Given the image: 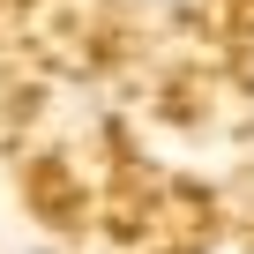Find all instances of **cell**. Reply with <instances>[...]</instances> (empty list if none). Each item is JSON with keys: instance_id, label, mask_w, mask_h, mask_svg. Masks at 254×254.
Instances as JSON below:
<instances>
[{"instance_id": "cell-1", "label": "cell", "mask_w": 254, "mask_h": 254, "mask_svg": "<svg viewBox=\"0 0 254 254\" xmlns=\"http://www.w3.org/2000/svg\"><path fill=\"white\" fill-rule=\"evenodd\" d=\"M165 8H172V0H165Z\"/></svg>"}]
</instances>
